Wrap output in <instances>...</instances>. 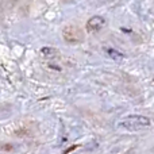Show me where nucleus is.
Instances as JSON below:
<instances>
[{
  "instance_id": "nucleus-1",
  "label": "nucleus",
  "mask_w": 154,
  "mask_h": 154,
  "mask_svg": "<svg viewBox=\"0 0 154 154\" xmlns=\"http://www.w3.org/2000/svg\"><path fill=\"white\" fill-rule=\"evenodd\" d=\"M119 127L126 128L130 131H138V130H146L152 127V119L143 115H131L119 122Z\"/></svg>"
},
{
  "instance_id": "nucleus-2",
  "label": "nucleus",
  "mask_w": 154,
  "mask_h": 154,
  "mask_svg": "<svg viewBox=\"0 0 154 154\" xmlns=\"http://www.w3.org/2000/svg\"><path fill=\"white\" fill-rule=\"evenodd\" d=\"M104 24H106V20H104L103 16L96 15V16H92V18L88 20L87 27H88V30H89V31H99V30H100Z\"/></svg>"
},
{
  "instance_id": "nucleus-3",
  "label": "nucleus",
  "mask_w": 154,
  "mask_h": 154,
  "mask_svg": "<svg viewBox=\"0 0 154 154\" xmlns=\"http://www.w3.org/2000/svg\"><path fill=\"white\" fill-rule=\"evenodd\" d=\"M107 54H108L109 58H112V60H122V58H125V56H123L120 51L115 50V49H112V48L107 49Z\"/></svg>"
}]
</instances>
